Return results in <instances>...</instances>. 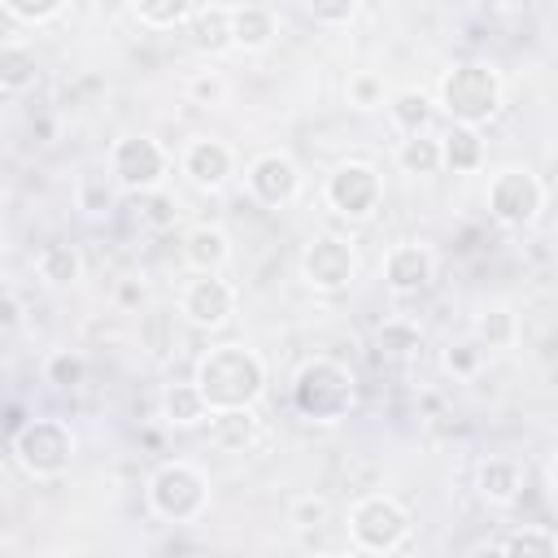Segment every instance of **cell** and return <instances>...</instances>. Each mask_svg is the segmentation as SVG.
Masks as SVG:
<instances>
[{"mask_svg": "<svg viewBox=\"0 0 558 558\" xmlns=\"http://www.w3.org/2000/svg\"><path fill=\"white\" fill-rule=\"evenodd\" d=\"M118 196H122V187L113 183L109 166H96V161H92V166L78 170V179H74V209H78L83 218H92V222L109 218L113 205H118Z\"/></svg>", "mask_w": 558, "mask_h": 558, "instance_id": "obj_15", "label": "cell"}, {"mask_svg": "<svg viewBox=\"0 0 558 558\" xmlns=\"http://www.w3.org/2000/svg\"><path fill=\"white\" fill-rule=\"evenodd\" d=\"M183 262L192 266V275H214V270H222V266L231 262V235H227L222 227H209V222L192 227V231L183 235Z\"/></svg>", "mask_w": 558, "mask_h": 558, "instance_id": "obj_19", "label": "cell"}, {"mask_svg": "<svg viewBox=\"0 0 558 558\" xmlns=\"http://www.w3.org/2000/svg\"><path fill=\"white\" fill-rule=\"evenodd\" d=\"M327 519H331V506H327V497H318V493H301V497H292V506H288V523H292L296 532H318V527H327Z\"/></svg>", "mask_w": 558, "mask_h": 558, "instance_id": "obj_35", "label": "cell"}, {"mask_svg": "<svg viewBox=\"0 0 558 558\" xmlns=\"http://www.w3.org/2000/svg\"><path fill=\"white\" fill-rule=\"evenodd\" d=\"M39 83V57L22 39L0 44V92L4 96H26Z\"/></svg>", "mask_w": 558, "mask_h": 558, "instance_id": "obj_23", "label": "cell"}, {"mask_svg": "<svg viewBox=\"0 0 558 558\" xmlns=\"http://www.w3.org/2000/svg\"><path fill=\"white\" fill-rule=\"evenodd\" d=\"M196 0H131V13L153 31H174L192 17Z\"/></svg>", "mask_w": 558, "mask_h": 558, "instance_id": "obj_30", "label": "cell"}, {"mask_svg": "<svg viewBox=\"0 0 558 558\" xmlns=\"http://www.w3.org/2000/svg\"><path fill=\"white\" fill-rule=\"evenodd\" d=\"M135 201V222L148 231H170L179 222V201L166 187H148V192H126Z\"/></svg>", "mask_w": 558, "mask_h": 558, "instance_id": "obj_27", "label": "cell"}, {"mask_svg": "<svg viewBox=\"0 0 558 558\" xmlns=\"http://www.w3.org/2000/svg\"><path fill=\"white\" fill-rule=\"evenodd\" d=\"M244 183H248V196H253L257 205L283 209V205H292V201L301 196V166H296L288 153H279V148H266V153H257V157L248 161Z\"/></svg>", "mask_w": 558, "mask_h": 558, "instance_id": "obj_11", "label": "cell"}, {"mask_svg": "<svg viewBox=\"0 0 558 558\" xmlns=\"http://www.w3.org/2000/svg\"><path fill=\"white\" fill-rule=\"evenodd\" d=\"M187 44L205 57H218L231 48V4H201L192 9V17L183 22Z\"/></svg>", "mask_w": 558, "mask_h": 558, "instance_id": "obj_18", "label": "cell"}, {"mask_svg": "<svg viewBox=\"0 0 558 558\" xmlns=\"http://www.w3.org/2000/svg\"><path fill=\"white\" fill-rule=\"evenodd\" d=\"M384 109H388V118H392V126H397L401 135L432 131V122H436V100H432V92H423V87H397V92H388Z\"/></svg>", "mask_w": 558, "mask_h": 558, "instance_id": "obj_22", "label": "cell"}, {"mask_svg": "<svg viewBox=\"0 0 558 558\" xmlns=\"http://www.w3.org/2000/svg\"><path fill=\"white\" fill-rule=\"evenodd\" d=\"M109 174L122 192H148V187H166L170 174V153L161 148V140L153 135H122L109 148Z\"/></svg>", "mask_w": 558, "mask_h": 558, "instance_id": "obj_9", "label": "cell"}, {"mask_svg": "<svg viewBox=\"0 0 558 558\" xmlns=\"http://www.w3.org/2000/svg\"><path fill=\"white\" fill-rule=\"evenodd\" d=\"M279 35V17L266 4H231V48L266 52Z\"/></svg>", "mask_w": 558, "mask_h": 558, "instance_id": "obj_17", "label": "cell"}, {"mask_svg": "<svg viewBox=\"0 0 558 558\" xmlns=\"http://www.w3.org/2000/svg\"><path fill=\"white\" fill-rule=\"evenodd\" d=\"M35 270H39V279L48 288H74L83 279V253L74 244H65V240H52V244H44L35 253Z\"/></svg>", "mask_w": 558, "mask_h": 558, "instance_id": "obj_25", "label": "cell"}, {"mask_svg": "<svg viewBox=\"0 0 558 558\" xmlns=\"http://www.w3.org/2000/svg\"><path fill=\"white\" fill-rule=\"evenodd\" d=\"M323 201H327L331 214H340L349 222H362L384 201V174L371 161H340L323 183Z\"/></svg>", "mask_w": 558, "mask_h": 558, "instance_id": "obj_8", "label": "cell"}, {"mask_svg": "<svg viewBox=\"0 0 558 558\" xmlns=\"http://www.w3.org/2000/svg\"><path fill=\"white\" fill-rule=\"evenodd\" d=\"M397 170L401 174H418V179L440 174V135H432V131L401 135V144H397Z\"/></svg>", "mask_w": 558, "mask_h": 558, "instance_id": "obj_26", "label": "cell"}, {"mask_svg": "<svg viewBox=\"0 0 558 558\" xmlns=\"http://www.w3.org/2000/svg\"><path fill=\"white\" fill-rule=\"evenodd\" d=\"M192 384L201 388L209 410L227 405H257L266 392V362L248 344H214L196 357Z\"/></svg>", "mask_w": 558, "mask_h": 558, "instance_id": "obj_1", "label": "cell"}, {"mask_svg": "<svg viewBox=\"0 0 558 558\" xmlns=\"http://www.w3.org/2000/svg\"><path fill=\"white\" fill-rule=\"evenodd\" d=\"M179 314H183L192 327H201V331H218V327H227L231 314H235V288L222 279V270H214V275H192V279L183 283Z\"/></svg>", "mask_w": 558, "mask_h": 558, "instance_id": "obj_12", "label": "cell"}, {"mask_svg": "<svg viewBox=\"0 0 558 558\" xmlns=\"http://www.w3.org/2000/svg\"><path fill=\"white\" fill-rule=\"evenodd\" d=\"M187 100L192 105H222L227 100V78L218 74V70H201V74H192L187 78Z\"/></svg>", "mask_w": 558, "mask_h": 558, "instance_id": "obj_37", "label": "cell"}, {"mask_svg": "<svg viewBox=\"0 0 558 558\" xmlns=\"http://www.w3.org/2000/svg\"><path fill=\"white\" fill-rule=\"evenodd\" d=\"M74 453H78V440L65 418L44 414V418H26L13 432V458L31 480H61L74 466Z\"/></svg>", "mask_w": 558, "mask_h": 558, "instance_id": "obj_4", "label": "cell"}, {"mask_svg": "<svg viewBox=\"0 0 558 558\" xmlns=\"http://www.w3.org/2000/svg\"><path fill=\"white\" fill-rule=\"evenodd\" d=\"M44 379H48L52 388H78V384L87 379L83 353H74V349H52V353L44 357Z\"/></svg>", "mask_w": 558, "mask_h": 558, "instance_id": "obj_31", "label": "cell"}, {"mask_svg": "<svg viewBox=\"0 0 558 558\" xmlns=\"http://www.w3.org/2000/svg\"><path fill=\"white\" fill-rule=\"evenodd\" d=\"M344 96H349V105H353V109H384V100H388V92H384V78H379V74H371V70H357V74H349V87H344Z\"/></svg>", "mask_w": 558, "mask_h": 558, "instance_id": "obj_36", "label": "cell"}, {"mask_svg": "<svg viewBox=\"0 0 558 558\" xmlns=\"http://www.w3.org/2000/svg\"><path fill=\"white\" fill-rule=\"evenodd\" d=\"M305 13L318 26H349L357 13V0H305Z\"/></svg>", "mask_w": 558, "mask_h": 558, "instance_id": "obj_38", "label": "cell"}, {"mask_svg": "<svg viewBox=\"0 0 558 558\" xmlns=\"http://www.w3.org/2000/svg\"><path fill=\"white\" fill-rule=\"evenodd\" d=\"M179 170L187 174L192 187H201V192H222V187L231 183V174H235V153H231L222 140L201 135V140H192V144L183 148Z\"/></svg>", "mask_w": 558, "mask_h": 558, "instance_id": "obj_13", "label": "cell"}, {"mask_svg": "<svg viewBox=\"0 0 558 558\" xmlns=\"http://www.w3.org/2000/svg\"><path fill=\"white\" fill-rule=\"evenodd\" d=\"M475 493L488 506H514L523 493V471L514 458H484L475 466Z\"/></svg>", "mask_w": 558, "mask_h": 558, "instance_id": "obj_21", "label": "cell"}, {"mask_svg": "<svg viewBox=\"0 0 558 558\" xmlns=\"http://www.w3.org/2000/svg\"><path fill=\"white\" fill-rule=\"evenodd\" d=\"M440 366H445L453 379H475L480 366H484V344H480V340H453V344L440 353Z\"/></svg>", "mask_w": 558, "mask_h": 558, "instance_id": "obj_33", "label": "cell"}, {"mask_svg": "<svg viewBox=\"0 0 558 558\" xmlns=\"http://www.w3.org/2000/svg\"><path fill=\"white\" fill-rule=\"evenodd\" d=\"M70 0H0V9L22 26H48L65 13Z\"/></svg>", "mask_w": 558, "mask_h": 558, "instance_id": "obj_34", "label": "cell"}, {"mask_svg": "<svg viewBox=\"0 0 558 558\" xmlns=\"http://www.w3.org/2000/svg\"><path fill=\"white\" fill-rule=\"evenodd\" d=\"M414 532L410 510L388 493H366L349 506V545L357 554H397Z\"/></svg>", "mask_w": 558, "mask_h": 558, "instance_id": "obj_6", "label": "cell"}, {"mask_svg": "<svg viewBox=\"0 0 558 558\" xmlns=\"http://www.w3.org/2000/svg\"><path fill=\"white\" fill-rule=\"evenodd\" d=\"M22 327V301L13 292H0V331H17Z\"/></svg>", "mask_w": 558, "mask_h": 558, "instance_id": "obj_40", "label": "cell"}, {"mask_svg": "<svg viewBox=\"0 0 558 558\" xmlns=\"http://www.w3.org/2000/svg\"><path fill=\"white\" fill-rule=\"evenodd\" d=\"M375 344L388 357H410V353L423 349V327L410 323V318H384L379 331H375Z\"/></svg>", "mask_w": 558, "mask_h": 558, "instance_id": "obj_29", "label": "cell"}, {"mask_svg": "<svg viewBox=\"0 0 558 558\" xmlns=\"http://www.w3.org/2000/svg\"><path fill=\"white\" fill-rule=\"evenodd\" d=\"M480 166H484V131L466 122H449V131L440 135V170L475 174Z\"/></svg>", "mask_w": 558, "mask_h": 558, "instance_id": "obj_20", "label": "cell"}, {"mask_svg": "<svg viewBox=\"0 0 558 558\" xmlns=\"http://www.w3.org/2000/svg\"><path fill=\"white\" fill-rule=\"evenodd\" d=\"M501 74L488 61H458L440 74L436 83V109L449 113V122H466V126H484L501 113Z\"/></svg>", "mask_w": 558, "mask_h": 558, "instance_id": "obj_2", "label": "cell"}, {"mask_svg": "<svg viewBox=\"0 0 558 558\" xmlns=\"http://www.w3.org/2000/svg\"><path fill=\"white\" fill-rule=\"evenodd\" d=\"M475 340H480L484 349H506V344L514 340V314H510L506 305L484 310V314L475 318Z\"/></svg>", "mask_w": 558, "mask_h": 558, "instance_id": "obj_32", "label": "cell"}, {"mask_svg": "<svg viewBox=\"0 0 558 558\" xmlns=\"http://www.w3.org/2000/svg\"><path fill=\"white\" fill-rule=\"evenodd\" d=\"M357 405V379L336 357H310L292 375V410L310 423H340Z\"/></svg>", "mask_w": 558, "mask_h": 558, "instance_id": "obj_3", "label": "cell"}, {"mask_svg": "<svg viewBox=\"0 0 558 558\" xmlns=\"http://www.w3.org/2000/svg\"><path fill=\"white\" fill-rule=\"evenodd\" d=\"M157 410H161V423L166 427H201L209 418V405H205V397H201L196 384H166Z\"/></svg>", "mask_w": 558, "mask_h": 558, "instance_id": "obj_24", "label": "cell"}, {"mask_svg": "<svg viewBox=\"0 0 558 558\" xmlns=\"http://www.w3.org/2000/svg\"><path fill=\"white\" fill-rule=\"evenodd\" d=\"M144 301H148V288L140 279H118V288H113V305L118 310H140Z\"/></svg>", "mask_w": 558, "mask_h": 558, "instance_id": "obj_39", "label": "cell"}, {"mask_svg": "<svg viewBox=\"0 0 558 558\" xmlns=\"http://www.w3.org/2000/svg\"><path fill=\"white\" fill-rule=\"evenodd\" d=\"M301 279L327 296L344 292L357 279V248L344 235H314L301 248Z\"/></svg>", "mask_w": 558, "mask_h": 558, "instance_id": "obj_10", "label": "cell"}, {"mask_svg": "<svg viewBox=\"0 0 558 558\" xmlns=\"http://www.w3.org/2000/svg\"><path fill=\"white\" fill-rule=\"evenodd\" d=\"M436 279V253L427 244H392L384 257V283L397 296H414Z\"/></svg>", "mask_w": 558, "mask_h": 558, "instance_id": "obj_14", "label": "cell"}, {"mask_svg": "<svg viewBox=\"0 0 558 558\" xmlns=\"http://www.w3.org/2000/svg\"><path fill=\"white\" fill-rule=\"evenodd\" d=\"M545 196L549 192H545L541 174H532L523 166H506L488 179V214H493V222H501L510 231L532 227L545 209Z\"/></svg>", "mask_w": 558, "mask_h": 558, "instance_id": "obj_7", "label": "cell"}, {"mask_svg": "<svg viewBox=\"0 0 558 558\" xmlns=\"http://www.w3.org/2000/svg\"><path fill=\"white\" fill-rule=\"evenodd\" d=\"M148 510L161 523H196L209 510V480L192 462H161L148 475Z\"/></svg>", "mask_w": 558, "mask_h": 558, "instance_id": "obj_5", "label": "cell"}, {"mask_svg": "<svg viewBox=\"0 0 558 558\" xmlns=\"http://www.w3.org/2000/svg\"><path fill=\"white\" fill-rule=\"evenodd\" d=\"M488 549H497V554H523V558H554L558 554V536L549 527H514L501 541H493Z\"/></svg>", "mask_w": 558, "mask_h": 558, "instance_id": "obj_28", "label": "cell"}, {"mask_svg": "<svg viewBox=\"0 0 558 558\" xmlns=\"http://www.w3.org/2000/svg\"><path fill=\"white\" fill-rule=\"evenodd\" d=\"M209 445L214 449H222V453H244L253 440H257V432H262V423H257V414H253V405H227V410H209Z\"/></svg>", "mask_w": 558, "mask_h": 558, "instance_id": "obj_16", "label": "cell"}, {"mask_svg": "<svg viewBox=\"0 0 558 558\" xmlns=\"http://www.w3.org/2000/svg\"><path fill=\"white\" fill-rule=\"evenodd\" d=\"M497 4H501V9H527L532 0H497Z\"/></svg>", "mask_w": 558, "mask_h": 558, "instance_id": "obj_41", "label": "cell"}]
</instances>
